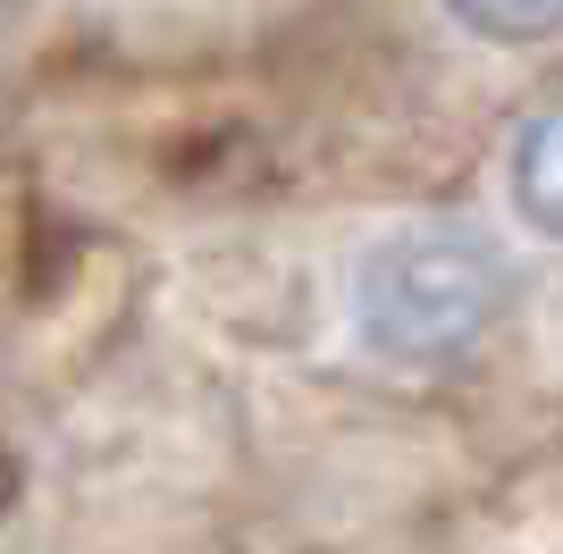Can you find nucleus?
<instances>
[{
  "mask_svg": "<svg viewBox=\"0 0 563 554\" xmlns=\"http://www.w3.org/2000/svg\"><path fill=\"white\" fill-rule=\"evenodd\" d=\"M454 25L488 43H539V34H563V9H454Z\"/></svg>",
  "mask_w": 563,
  "mask_h": 554,
  "instance_id": "nucleus-3",
  "label": "nucleus"
},
{
  "mask_svg": "<svg viewBox=\"0 0 563 554\" xmlns=\"http://www.w3.org/2000/svg\"><path fill=\"white\" fill-rule=\"evenodd\" d=\"M496 302H505V277H496L488 244L446 228H404L387 244L362 253L353 269V320L378 353L396 362H454L488 336Z\"/></svg>",
  "mask_w": 563,
  "mask_h": 554,
  "instance_id": "nucleus-1",
  "label": "nucleus"
},
{
  "mask_svg": "<svg viewBox=\"0 0 563 554\" xmlns=\"http://www.w3.org/2000/svg\"><path fill=\"white\" fill-rule=\"evenodd\" d=\"M514 202H521V219H530L539 235L563 244V101L521 126V143H514Z\"/></svg>",
  "mask_w": 563,
  "mask_h": 554,
  "instance_id": "nucleus-2",
  "label": "nucleus"
}]
</instances>
